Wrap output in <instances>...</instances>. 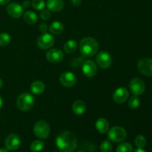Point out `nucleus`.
I'll use <instances>...</instances> for the list:
<instances>
[{
	"label": "nucleus",
	"mask_w": 152,
	"mask_h": 152,
	"mask_svg": "<svg viewBox=\"0 0 152 152\" xmlns=\"http://www.w3.org/2000/svg\"><path fill=\"white\" fill-rule=\"evenodd\" d=\"M56 144L60 152H74L77 147V139L74 133L65 131L58 135Z\"/></svg>",
	"instance_id": "nucleus-1"
},
{
	"label": "nucleus",
	"mask_w": 152,
	"mask_h": 152,
	"mask_svg": "<svg viewBox=\"0 0 152 152\" xmlns=\"http://www.w3.org/2000/svg\"><path fill=\"white\" fill-rule=\"evenodd\" d=\"M80 50L83 56L87 58L94 56L99 49V44L95 39L91 37H86L80 41Z\"/></svg>",
	"instance_id": "nucleus-2"
},
{
	"label": "nucleus",
	"mask_w": 152,
	"mask_h": 152,
	"mask_svg": "<svg viewBox=\"0 0 152 152\" xmlns=\"http://www.w3.org/2000/svg\"><path fill=\"white\" fill-rule=\"evenodd\" d=\"M35 104V98L31 94L25 92L18 96L16 99V106L20 111H27L31 110Z\"/></svg>",
	"instance_id": "nucleus-3"
},
{
	"label": "nucleus",
	"mask_w": 152,
	"mask_h": 152,
	"mask_svg": "<svg viewBox=\"0 0 152 152\" xmlns=\"http://www.w3.org/2000/svg\"><path fill=\"white\" fill-rule=\"evenodd\" d=\"M50 126L45 120H39L34 125V133L39 139H47L50 134Z\"/></svg>",
	"instance_id": "nucleus-4"
},
{
	"label": "nucleus",
	"mask_w": 152,
	"mask_h": 152,
	"mask_svg": "<svg viewBox=\"0 0 152 152\" xmlns=\"http://www.w3.org/2000/svg\"><path fill=\"white\" fill-rule=\"evenodd\" d=\"M126 137H127L126 131L120 126H114L108 131V139L114 142H123L126 140Z\"/></svg>",
	"instance_id": "nucleus-5"
},
{
	"label": "nucleus",
	"mask_w": 152,
	"mask_h": 152,
	"mask_svg": "<svg viewBox=\"0 0 152 152\" xmlns=\"http://www.w3.org/2000/svg\"><path fill=\"white\" fill-rule=\"evenodd\" d=\"M129 88L132 93L136 96H140L144 93L145 90V85L143 80L140 78H134L129 83Z\"/></svg>",
	"instance_id": "nucleus-6"
},
{
	"label": "nucleus",
	"mask_w": 152,
	"mask_h": 152,
	"mask_svg": "<svg viewBox=\"0 0 152 152\" xmlns=\"http://www.w3.org/2000/svg\"><path fill=\"white\" fill-rule=\"evenodd\" d=\"M96 62L101 68L106 69L110 68L112 64V57L108 52L102 50L96 55Z\"/></svg>",
	"instance_id": "nucleus-7"
},
{
	"label": "nucleus",
	"mask_w": 152,
	"mask_h": 152,
	"mask_svg": "<svg viewBox=\"0 0 152 152\" xmlns=\"http://www.w3.org/2000/svg\"><path fill=\"white\" fill-rule=\"evenodd\" d=\"M55 39L53 35L48 33L42 34L37 39V45L39 48L46 50L49 49L54 45Z\"/></svg>",
	"instance_id": "nucleus-8"
},
{
	"label": "nucleus",
	"mask_w": 152,
	"mask_h": 152,
	"mask_svg": "<svg viewBox=\"0 0 152 152\" xmlns=\"http://www.w3.org/2000/svg\"><path fill=\"white\" fill-rule=\"evenodd\" d=\"M138 71L145 77H152V59L143 58L137 63Z\"/></svg>",
	"instance_id": "nucleus-9"
},
{
	"label": "nucleus",
	"mask_w": 152,
	"mask_h": 152,
	"mask_svg": "<svg viewBox=\"0 0 152 152\" xmlns=\"http://www.w3.org/2000/svg\"><path fill=\"white\" fill-rule=\"evenodd\" d=\"M21 145L20 137L17 134H11L8 135L4 141V145L5 148L9 151H16L19 148Z\"/></svg>",
	"instance_id": "nucleus-10"
},
{
	"label": "nucleus",
	"mask_w": 152,
	"mask_h": 152,
	"mask_svg": "<svg viewBox=\"0 0 152 152\" xmlns=\"http://www.w3.org/2000/svg\"><path fill=\"white\" fill-rule=\"evenodd\" d=\"M82 71H83V74L86 77L91 78V77H94L97 73V66L93 60L88 59L83 65Z\"/></svg>",
	"instance_id": "nucleus-11"
},
{
	"label": "nucleus",
	"mask_w": 152,
	"mask_h": 152,
	"mask_svg": "<svg viewBox=\"0 0 152 152\" xmlns=\"http://www.w3.org/2000/svg\"><path fill=\"white\" fill-rule=\"evenodd\" d=\"M46 58H47L48 61L51 62V63H59L63 60L64 53L60 49L52 48L47 52Z\"/></svg>",
	"instance_id": "nucleus-12"
},
{
	"label": "nucleus",
	"mask_w": 152,
	"mask_h": 152,
	"mask_svg": "<svg viewBox=\"0 0 152 152\" xmlns=\"http://www.w3.org/2000/svg\"><path fill=\"white\" fill-rule=\"evenodd\" d=\"M59 82L64 87H73L77 83V77L74 73L67 71L61 74L59 77Z\"/></svg>",
	"instance_id": "nucleus-13"
},
{
	"label": "nucleus",
	"mask_w": 152,
	"mask_h": 152,
	"mask_svg": "<svg viewBox=\"0 0 152 152\" xmlns=\"http://www.w3.org/2000/svg\"><path fill=\"white\" fill-rule=\"evenodd\" d=\"M129 91L124 87L119 88L113 94V99L117 104L123 103L129 99Z\"/></svg>",
	"instance_id": "nucleus-14"
},
{
	"label": "nucleus",
	"mask_w": 152,
	"mask_h": 152,
	"mask_svg": "<svg viewBox=\"0 0 152 152\" xmlns=\"http://www.w3.org/2000/svg\"><path fill=\"white\" fill-rule=\"evenodd\" d=\"M7 12L10 17L13 19H19L22 16L23 8L22 5L16 2L10 3L7 7Z\"/></svg>",
	"instance_id": "nucleus-15"
},
{
	"label": "nucleus",
	"mask_w": 152,
	"mask_h": 152,
	"mask_svg": "<svg viewBox=\"0 0 152 152\" xmlns=\"http://www.w3.org/2000/svg\"><path fill=\"white\" fill-rule=\"evenodd\" d=\"M63 0H48L46 5L48 10L52 12H59L64 7Z\"/></svg>",
	"instance_id": "nucleus-16"
},
{
	"label": "nucleus",
	"mask_w": 152,
	"mask_h": 152,
	"mask_svg": "<svg viewBox=\"0 0 152 152\" xmlns=\"http://www.w3.org/2000/svg\"><path fill=\"white\" fill-rule=\"evenodd\" d=\"M95 127H96V129L98 132L101 134H105L109 129V123H108V120L101 117L96 120Z\"/></svg>",
	"instance_id": "nucleus-17"
},
{
	"label": "nucleus",
	"mask_w": 152,
	"mask_h": 152,
	"mask_svg": "<svg viewBox=\"0 0 152 152\" xmlns=\"http://www.w3.org/2000/svg\"><path fill=\"white\" fill-rule=\"evenodd\" d=\"M45 86L42 82L39 80L34 81L31 86V91L34 95L42 94L45 91Z\"/></svg>",
	"instance_id": "nucleus-18"
},
{
	"label": "nucleus",
	"mask_w": 152,
	"mask_h": 152,
	"mask_svg": "<svg viewBox=\"0 0 152 152\" xmlns=\"http://www.w3.org/2000/svg\"><path fill=\"white\" fill-rule=\"evenodd\" d=\"M72 110L76 115H83L86 111V104L82 100L75 101L73 103Z\"/></svg>",
	"instance_id": "nucleus-19"
},
{
	"label": "nucleus",
	"mask_w": 152,
	"mask_h": 152,
	"mask_svg": "<svg viewBox=\"0 0 152 152\" xmlns=\"http://www.w3.org/2000/svg\"><path fill=\"white\" fill-rule=\"evenodd\" d=\"M49 31L52 34L59 35V34H62L64 31L63 24L58 21H55L50 24V27H49Z\"/></svg>",
	"instance_id": "nucleus-20"
},
{
	"label": "nucleus",
	"mask_w": 152,
	"mask_h": 152,
	"mask_svg": "<svg viewBox=\"0 0 152 152\" xmlns=\"http://www.w3.org/2000/svg\"><path fill=\"white\" fill-rule=\"evenodd\" d=\"M23 18L25 22L28 25H34L38 21V16L37 13L31 10H28L23 15Z\"/></svg>",
	"instance_id": "nucleus-21"
},
{
	"label": "nucleus",
	"mask_w": 152,
	"mask_h": 152,
	"mask_svg": "<svg viewBox=\"0 0 152 152\" xmlns=\"http://www.w3.org/2000/svg\"><path fill=\"white\" fill-rule=\"evenodd\" d=\"M77 47H78V45L77 42L74 39H71L65 42L63 48L65 52H66L67 53H72L77 50Z\"/></svg>",
	"instance_id": "nucleus-22"
},
{
	"label": "nucleus",
	"mask_w": 152,
	"mask_h": 152,
	"mask_svg": "<svg viewBox=\"0 0 152 152\" xmlns=\"http://www.w3.org/2000/svg\"><path fill=\"white\" fill-rule=\"evenodd\" d=\"M45 143L42 140H34L31 144V150L33 152H39L44 148Z\"/></svg>",
	"instance_id": "nucleus-23"
},
{
	"label": "nucleus",
	"mask_w": 152,
	"mask_h": 152,
	"mask_svg": "<svg viewBox=\"0 0 152 152\" xmlns=\"http://www.w3.org/2000/svg\"><path fill=\"white\" fill-rule=\"evenodd\" d=\"M129 106L132 109H136L140 105V98L138 97V96L136 95H134V96H131L129 99Z\"/></svg>",
	"instance_id": "nucleus-24"
},
{
	"label": "nucleus",
	"mask_w": 152,
	"mask_h": 152,
	"mask_svg": "<svg viewBox=\"0 0 152 152\" xmlns=\"http://www.w3.org/2000/svg\"><path fill=\"white\" fill-rule=\"evenodd\" d=\"M11 40V37L7 33H1L0 34V46L5 47L8 45Z\"/></svg>",
	"instance_id": "nucleus-25"
},
{
	"label": "nucleus",
	"mask_w": 152,
	"mask_h": 152,
	"mask_svg": "<svg viewBox=\"0 0 152 152\" xmlns=\"http://www.w3.org/2000/svg\"><path fill=\"white\" fill-rule=\"evenodd\" d=\"M133 147L129 142H122L117 147V152H132Z\"/></svg>",
	"instance_id": "nucleus-26"
},
{
	"label": "nucleus",
	"mask_w": 152,
	"mask_h": 152,
	"mask_svg": "<svg viewBox=\"0 0 152 152\" xmlns=\"http://www.w3.org/2000/svg\"><path fill=\"white\" fill-rule=\"evenodd\" d=\"M134 143L136 146L139 148H142L146 145V139L142 135H138L136 137L134 140Z\"/></svg>",
	"instance_id": "nucleus-27"
},
{
	"label": "nucleus",
	"mask_w": 152,
	"mask_h": 152,
	"mask_svg": "<svg viewBox=\"0 0 152 152\" xmlns=\"http://www.w3.org/2000/svg\"><path fill=\"white\" fill-rule=\"evenodd\" d=\"M31 4L35 10H42L45 7V0H32Z\"/></svg>",
	"instance_id": "nucleus-28"
},
{
	"label": "nucleus",
	"mask_w": 152,
	"mask_h": 152,
	"mask_svg": "<svg viewBox=\"0 0 152 152\" xmlns=\"http://www.w3.org/2000/svg\"><path fill=\"white\" fill-rule=\"evenodd\" d=\"M100 151L102 152H111L112 145L108 140H104L100 145Z\"/></svg>",
	"instance_id": "nucleus-29"
},
{
	"label": "nucleus",
	"mask_w": 152,
	"mask_h": 152,
	"mask_svg": "<svg viewBox=\"0 0 152 152\" xmlns=\"http://www.w3.org/2000/svg\"><path fill=\"white\" fill-rule=\"evenodd\" d=\"M50 16H51V13L49 10H42L40 13V18L44 21L48 20Z\"/></svg>",
	"instance_id": "nucleus-30"
},
{
	"label": "nucleus",
	"mask_w": 152,
	"mask_h": 152,
	"mask_svg": "<svg viewBox=\"0 0 152 152\" xmlns=\"http://www.w3.org/2000/svg\"><path fill=\"white\" fill-rule=\"evenodd\" d=\"M48 29V25L46 23H42L40 24L39 25V31H41L42 34H45V33H47Z\"/></svg>",
	"instance_id": "nucleus-31"
},
{
	"label": "nucleus",
	"mask_w": 152,
	"mask_h": 152,
	"mask_svg": "<svg viewBox=\"0 0 152 152\" xmlns=\"http://www.w3.org/2000/svg\"><path fill=\"white\" fill-rule=\"evenodd\" d=\"M30 6H31V2H30L28 0H26V1H25L23 3H22V7L23 9H28L29 8Z\"/></svg>",
	"instance_id": "nucleus-32"
},
{
	"label": "nucleus",
	"mask_w": 152,
	"mask_h": 152,
	"mask_svg": "<svg viewBox=\"0 0 152 152\" xmlns=\"http://www.w3.org/2000/svg\"><path fill=\"white\" fill-rule=\"evenodd\" d=\"M71 4L74 6V7H79L81 4L82 1L81 0H71Z\"/></svg>",
	"instance_id": "nucleus-33"
},
{
	"label": "nucleus",
	"mask_w": 152,
	"mask_h": 152,
	"mask_svg": "<svg viewBox=\"0 0 152 152\" xmlns=\"http://www.w3.org/2000/svg\"><path fill=\"white\" fill-rule=\"evenodd\" d=\"M10 0H0V4L1 5H4V4H7V3H9Z\"/></svg>",
	"instance_id": "nucleus-34"
},
{
	"label": "nucleus",
	"mask_w": 152,
	"mask_h": 152,
	"mask_svg": "<svg viewBox=\"0 0 152 152\" xmlns=\"http://www.w3.org/2000/svg\"><path fill=\"white\" fill-rule=\"evenodd\" d=\"M134 152H146V151H144V150L142 149V148H138L137 149L135 150V151H134Z\"/></svg>",
	"instance_id": "nucleus-35"
},
{
	"label": "nucleus",
	"mask_w": 152,
	"mask_h": 152,
	"mask_svg": "<svg viewBox=\"0 0 152 152\" xmlns=\"http://www.w3.org/2000/svg\"><path fill=\"white\" fill-rule=\"evenodd\" d=\"M2 105H3V99H2V98H1V96H0V109L1 108Z\"/></svg>",
	"instance_id": "nucleus-36"
},
{
	"label": "nucleus",
	"mask_w": 152,
	"mask_h": 152,
	"mask_svg": "<svg viewBox=\"0 0 152 152\" xmlns=\"http://www.w3.org/2000/svg\"><path fill=\"white\" fill-rule=\"evenodd\" d=\"M0 152H8V151H7V148H0Z\"/></svg>",
	"instance_id": "nucleus-37"
},
{
	"label": "nucleus",
	"mask_w": 152,
	"mask_h": 152,
	"mask_svg": "<svg viewBox=\"0 0 152 152\" xmlns=\"http://www.w3.org/2000/svg\"><path fill=\"white\" fill-rule=\"evenodd\" d=\"M2 85H3V83H2V80H1V79L0 78V88H1V87H2Z\"/></svg>",
	"instance_id": "nucleus-38"
},
{
	"label": "nucleus",
	"mask_w": 152,
	"mask_h": 152,
	"mask_svg": "<svg viewBox=\"0 0 152 152\" xmlns=\"http://www.w3.org/2000/svg\"><path fill=\"white\" fill-rule=\"evenodd\" d=\"M76 152H84V151H76Z\"/></svg>",
	"instance_id": "nucleus-39"
}]
</instances>
